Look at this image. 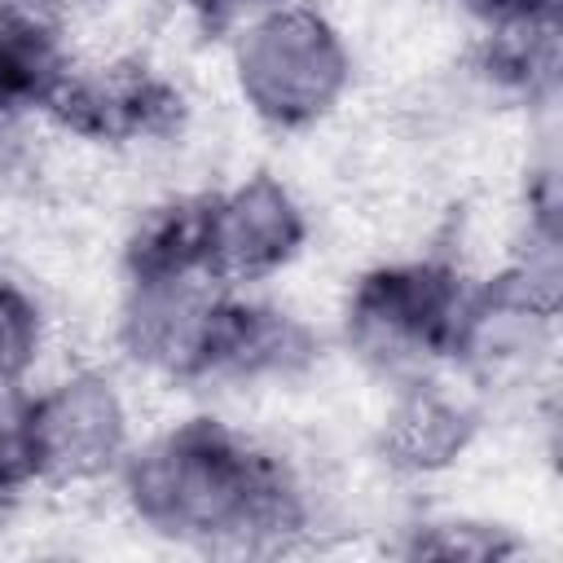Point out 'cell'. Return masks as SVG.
I'll return each mask as SVG.
<instances>
[{
  "label": "cell",
  "mask_w": 563,
  "mask_h": 563,
  "mask_svg": "<svg viewBox=\"0 0 563 563\" xmlns=\"http://www.w3.org/2000/svg\"><path fill=\"white\" fill-rule=\"evenodd\" d=\"M70 70L66 31L0 22V114H44Z\"/></svg>",
  "instance_id": "9c48e42d"
},
{
  "label": "cell",
  "mask_w": 563,
  "mask_h": 563,
  "mask_svg": "<svg viewBox=\"0 0 563 563\" xmlns=\"http://www.w3.org/2000/svg\"><path fill=\"white\" fill-rule=\"evenodd\" d=\"M224 92L268 141H295L343 119L361 62L343 22L317 0H273L220 40Z\"/></svg>",
  "instance_id": "7a4b0ae2"
},
{
  "label": "cell",
  "mask_w": 563,
  "mask_h": 563,
  "mask_svg": "<svg viewBox=\"0 0 563 563\" xmlns=\"http://www.w3.org/2000/svg\"><path fill=\"white\" fill-rule=\"evenodd\" d=\"M211 40H224L238 22H246L251 13H260L264 4H273V0H176Z\"/></svg>",
  "instance_id": "30bf717a"
},
{
  "label": "cell",
  "mask_w": 563,
  "mask_h": 563,
  "mask_svg": "<svg viewBox=\"0 0 563 563\" xmlns=\"http://www.w3.org/2000/svg\"><path fill=\"white\" fill-rule=\"evenodd\" d=\"M114 501L132 532L172 550L224 559L317 550L303 466L202 400L141 431Z\"/></svg>",
  "instance_id": "6da1fadb"
},
{
  "label": "cell",
  "mask_w": 563,
  "mask_h": 563,
  "mask_svg": "<svg viewBox=\"0 0 563 563\" xmlns=\"http://www.w3.org/2000/svg\"><path fill=\"white\" fill-rule=\"evenodd\" d=\"M488 431V413L479 396L453 374L435 369L378 391L369 413L365 449L405 484L435 488L457 479Z\"/></svg>",
  "instance_id": "52a82bcc"
},
{
  "label": "cell",
  "mask_w": 563,
  "mask_h": 563,
  "mask_svg": "<svg viewBox=\"0 0 563 563\" xmlns=\"http://www.w3.org/2000/svg\"><path fill=\"white\" fill-rule=\"evenodd\" d=\"M312 238V202L277 163H246L207 189V268L233 290L277 282Z\"/></svg>",
  "instance_id": "8992f818"
},
{
  "label": "cell",
  "mask_w": 563,
  "mask_h": 563,
  "mask_svg": "<svg viewBox=\"0 0 563 563\" xmlns=\"http://www.w3.org/2000/svg\"><path fill=\"white\" fill-rule=\"evenodd\" d=\"M75 0H0V22H18V26H53L66 31Z\"/></svg>",
  "instance_id": "7c38bea8"
},
{
  "label": "cell",
  "mask_w": 563,
  "mask_h": 563,
  "mask_svg": "<svg viewBox=\"0 0 563 563\" xmlns=\"http://www.w3.org/2000/svg\"><path fill=\"white\" fill-rule=\"evenodd\" d=\"M453 18H462L466 26H484L510 13H563V0H440Z\"/></svg>",
  "instance_id": "8fae6325"
},
{
  "label": "cell",
  "mask_w": 563,
  "mask_h": 563,
  "mask_svg": "<svg viewBox=\"0 0 563 563\" xmlns=\"http://www.w3.org/2000/svg\"><path fill=\"white\" fill-rule=\"evenodd\" d=\"M31 462L44 493H92L119 479L141 440L132 378L114 361H62L40 374L22 405Z\"/></svg>",
  "instance_id": "277c9868"
},
{
  "label": "cell",
  "mask_w": 563,
  "mask_h": 563,
  "mask_svg": "<svg viewBox=\"0 0 563 563\" xmlns=\"http://www.w3.org/2000/svg\"><path fill=\"white\" fill-rule=\"evenodd\" d=\"M229 290L233 286L207 268L172 277H119L106 325L110 361L136 378L194 396L211 365V343Z\"/></svg>",
  "instance_id": "5b68a950"
},
{
  "label": "cell",
  "mask_w": 563,
  "mask_h": 563,
  "mask_svg": "<svg viewBox=\"0 0 563 563\" xmlns=\"http://www.w3.org/2000/svg\"><path fill=\"white\" fill-rule=\"evenodd\" d=\"M466 295L471 277L435 251L383 255L352 268L330 339L374 387H396L449 369Z\"/></svg>",
  "instance_id": "3957f363"
},
{
  "label": "cell",
  "mask_w": 563,
  "mask_h": 563,
  "mask_svg": "<svg viewBox=\"0 0 563 563\" xmlns=\"http://www.w3.org/2000/svg\"><path fill=\"white\" fill-rule=\"evenodd\" d=\"M396 559H435V563H510L532 554L523 523L488 506L457 501H418L383 545Z\"/></svg>",
  "instance_id": "ba28073f"
}]
</instances>
